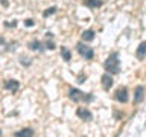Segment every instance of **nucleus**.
Segmentation results:
<instances>
[{
	"mask_svg": "<svg viewBox=\"0 0 146 137\" xmlns=\"http://www.w3.org/2000/svg\"><path fill=\"white\" fill-rule=\"evenodd\" d=\"M104 67H105V70H107L108 73H111V75H117V73H120V59H119V53L113 52L107 58Z\"/></svg>",
	"mask_w": 146,
	"mask_h": 137,
	"instance_id": "nucleus-1",
	"label": "nucleus"
},
{
	"mask_svg": "<svg viewBox=\"0 0 146 137\" xmlns=\"http://www.w3.org/2000/svg\"><path fill=\"white\" fill-rule=\"evenodd\" d=\"M68 98H70L73 102H91V100H94V96L91 93H84V91H81L78 88L68 90Z\"/></svg>",
	"mask_w": 146,
	"mask_h": 137,
	"instance_id": "nucleus-2",
	"label": "nucleus"
},
{
	"mask_svg": "<svg viewBox=\"0 0 146 137\" xmlns=\"http://www.w3.org/2000/svg\"><path fill=\"white\" fill-rule=\"evenodd\" d=\"M76 49H78V52H79L81 57H84L85 59H93V57H94V50L91 49L90 46H85V44H82V43H78Z\"/></svg>",
	"mask_w": 146,
	"mask_h": 137,
	"instance_id": "nucleus-3",
	"label": "nucleus"
},
{
	"mask_svg": "<svg viewBox=\"0 0 146 137\" xmlns=\"http://www.w3.org/2000/svg\"><path fill=\"white\" fill-rule=\"evenodd\" d=\"M114 98H116V100H119V102L126 104L128 102V88H126V87H120V88H117L116 93H114Z\"/></svg>",
	"mask_w": 146,
	"mask_h": 137,
	"instance_id": "nucleus-4",
	"label": "nucleus"
},
{
	"mask_svg": "<svg viewBox=\"0 0 146 137\" xmlns=\"http://www.w3.org/2000/svg\"><path fill=\"white\" fill-rule=\"evenodd\" d=\"M76 114H78V117H81L82 120H91V119H93V113L90 111L88 108H84V107H79L76 110Z\"/></svg>",
	"mask_w": 146,
	"mask_h": 137,
	"instance_id": "nucleus-5",
	"label": "nucleus"
},
{
	"mask_svg": "<svg viewBox=\"0 0 146 137\" xmlns=\"http://www.w3.org/2000/svg\"><path fill=\"white\" fill-rule=\"evenodd\" d=\"M3 87H5V90H9V91H12V93H17L18 88H20V82H18L17 79H9V81H6L3 84Z\"/></svg>",
	"mask_w": 146,
	"mask_h": 137,
	"instance_id": "nucleus-6",
	"label": "nucleus"
},
{
	"mask_svg": "<svg viewBox=\"0 0 146 137\" xmlns=\"http://www.w3.org/2000/svg\"><path fill=\"white\" fill-rule=\"evenodd\" d=\"M102 87H104V90H110L113 87V84H114V81H113V78H111V73H105V75H102Z\"/></svg>",
	"mask_w": 146,
	"mask_h": 137,
	"instance_id": "nucleus-7",
	"label": "nucleus"
},
{
	"mask_svg": "<svg viewBox=\"0 0 146 137\" xmlns=\"http://www.w3.org/2000/svg\"><path fill=\"white\" fill-rule=\"evenodd\" d=\"M34 136H35V131L32 128H23V130L14 132V137H34Z\"/></svg>",
	"mask_w": 146,
	"mask_h": 137,
	"instance_id": "nucleus-8",
	"label": "nucleus"
},
{
	"mask_svg": "<svg viewBox=\"0 0 146 137\" xmlns=\"http://www.w3.org/2000/svg\"><path fill=\"white\" fill-rule=\"evenodd\" d=\"M27 47H29L31 50H35V52H43V50L46 49V46L41 44V41L38 40H32L29 44H27Z\"/></svg>",
	"mask_w": 146,
	"mask_h": 137,
	"instance_id": "nucleus-9",
	"label": "nucleus"
},
{
	"mask_svg": "<svg viewBox=\"0 0 146 137\" xmlns=\"http://www.w3.org/2000/svg\"><path fill=\"white\" fill-rule=\"evenodd\" d=\"M145 99V88H143V87H141V85H139V87H137V88H135V94H134V102L135 104H140L141 102V100H143Z\"/></svg>",
	"mask_w": 146,
	"mask_h": 137,
	"instance_id": "nucleus-10",
	"label": "nucleus"
},
{
	"mask_svg": "<svg viewBox=\"0 0 146 137\" xmlns=\"http://www.w3.org/2000/svg\"><path fill=\"white\" fill-rule=\"evenodd\" d=\"M82 3H84L87 8H90V9H98V8H100L104 5L102 0H84Z\"/></svg>",
	"mask_w": 146,
	"mask_h": 137,
	"instance_id": "nucleus-11",
	"label": "nucleus"
},
{
	"mask_svg": "<svg viewBox=\"0 0 146 137\" xmlns=\"http://www.w3.org/2000/svg\"><path fill=\"white\" fill-rule=\"evenodd\" d=\"M135 55H137V59H143V58L146 57V41H143V43H141L139 47H137Z\"/></svg>",
	"mask_w": 146,
	"mask_h": 137,
	"instance_id": "nucleus-12",
	"label": "nucleus"
},
{
	"mask_svg": "<svg viewBox=\"0 0 146 137\" xmlns=\"http://www.w3.org/2000/svg\"><path fill=\"white\" fill-rule=\"evenodd\" d=\"M82 40L84 41H93L94 40V31H91V29H87L82 32Z\"/></svg>",
	"mask_w": 146,
	"mask_h": 137,
	"instance_id": "nucleus-13",
	"label": "nucleus"
},
{
	"mask_svg": "<svg viewBox=\"0 0 146 137\" xmlns=\"http://www.w3.org/2000/svg\"><path fill=\"white\" fill-rule=\"evenodd\" d=\"M18 63L21 64V66H25V67H31V64H32V58H29V57H20L18 58Z\"/></svg>",
	"mask_w": 146,
	"mask_h": 137,
	"instance_id": "nucleus-14",
	"label": "nucleus"
},
{
	"mask_svg": "<svg viewBox=\"0 0 146 137\" xmlns=\"http://www.w3.org/2000/svg\"><path fill=\"white\" fill-rule=\"evenodd\" d=\"M61 55H62V58H64L66 63H68L72 59V53H70V50H68L67 47H61Z\"/></svg>",
	"mask_w": 146,
	"mask_h": 137,
	"instance_id": "nucleus-15",
	"label": "nucleus"
},
{
	"mask_svg": "<svg viewBox=\"0 0 146 137\" xmlns=\"http://www.w3.org/2000/svg\"><path fill=\"white\" fill-rule=\"evenodd\" d=\"M55 12H56V6H50V8H47L43 12V17H49V15H52V14H55Z\"/></svg>",
	"mask_w": 146,
	"mask_h": 137,
	"instance_id": "nucleus-16",
	"label": "nucleus"
},
{
	"mask_svg": "<svg viewBox=\"0 0 146 137\" xmlns=\"http://www.w3.org/2000/svg\"><path fill=\"white\" fill-rule=\"evenodd\" d=\"M5 27H15L17 26V20H12V21H5L3 23Z\"/></svg>",
	"mask_w": 146,
	"mask_h": 137,
	"instance_id": "nucleus-17",
	"label": "nucleus"
},
{
	"mask_svg": "<svg viewBox=\"0 0 146 137\" xmlns=\"http://www.w3.org/2000/svg\"><path fill=\"white\" fill-rule=\"evenodd\" d=\"M46 49H49V50H53L55 49V43L53 41H49V38H47V41H46Z\"/></svg>",
	"mask_w": 146,
	"mask_h": 137,
	"instance_id": "nucleus-18",
	"label": "nucleus"
},
{
	"mask_svg": "<svg viewBox=\"0 0 146 137\" xmlns=\"http://www.w3.org/2000/svg\"><path fill=\"white\" fill-rule=\"evenodd\" d=\"M25 26H27V27H32V26H35V21L32 20V18H27V20H25Z\"/></svg>",
	"mask_w": 146,
	"mask_h": 137,
	"instance_id": "nucleus-19",
	"label": "nucleus"
},
{
	"mask_svg": "<svg viewBox=\"0 0 146 137\" xmlns=\"http://www.w3.org/2000/svg\"><path fill=\"white\" fill-rule=\"evenodd\" d=\"M15 46H17V43L14 41V43H11V44H8V47H6V50L9 52V50H15Z\"/></svg>",
	"mask_w": 146,
	"mask_h": 137,
	"instance_id": "nucleus-20",
	"label": "nucleus"
},
{
	"mask_svg": "<svg viewBox=\"0 0 146 137\" xmlns=\"http://www.w3.org/2000/svg\"><path fill=\"white\" fill-rule=\"evenodd\" d=\"M0 5H2L3 8H8L9 6V0H0Z\"/></svg>",
	"mask_w": 146,
	"mask_h": 137,
	"instance_id": "nucleus-21",
	"label": "nucleus"
},
{
	"mask_svg": "<svg viewBox=\"0 0 146 137\" xmlns=\"http://www.w3.org/2000/svg\"><path fill=\"white\" fill-rule=\"evenodd\" d=\"M5 44H6V41H5L3 37H0V46H5Z\"/></svg>",
	"mask_w": 146,
	"mask_h": 137,
	"instance_id": "nucleus-22",
	"label": "nucleus"
},
{
	"mask_svg": "<svg viewBox=\"0 0 146 137\" xmlns=\"http://www.w3.org/2000/svg\"><path fill=\"white\" fill-rule=\"evenodd\" d=\"M46 37H47V38H53V34H52V32H47V34H46Z\"/></svg>",
	"mask_w": 146,
	"mask_h": 137,
	"instance_id": "nucleus-23",
	"label": "nucleus"
},
{
	"mask_svg": "<svg viewBox=\"0 0 146 137\" xmlns=\"http://www.w3.org/2000/svg\"><path fill=\"white\" fill-rule=\"evenodd\" d=\"M3 136V132H2V130H0V137H2Z\"/></svg>",
	"mask_w": 146,
	"mask_h": 137,
	"instance_id": "nucleus-24",
	"label": "nucleus"
}]
</instances>
